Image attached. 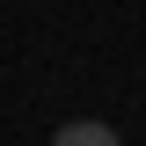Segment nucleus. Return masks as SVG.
<instances>
[{"label": "nucleus", "instance_id": "nucleus-1", "mask_svg": "<svg viewBox=\"0 0 146 146\" xmlns=\"http://www.w3.org/2000/svg\"><path fill=\"white\" fill-rule=\"evenodd\" d=\"M51 146H117V131L95 124V117H73V124H58V131H51Z\"/></svg>", "mask_w": 146, "mask_h": 146}]
</instances>
